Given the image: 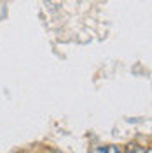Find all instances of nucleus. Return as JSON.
<instances>
[{
  "mask_svg": "<svg viewBox=\"0 0 152 153\" xmlns=\"http://www.w3.org/2000/svg\"><path fill=\"white\" fill-rule=\"evenodd\" d=\"M105 150H107V153H124L123 148L114 146V144H110V146H105Z\"/></svg>",
  "mask_w": 152,
  "mask_h": 153,
  "instance_id": "obj_1",
  "label": "nucleus"
},
{
  "mask_svg": "<svg viewBox=\"0 0 152 153\" xmlns=\"http://www.w3.org/2000/svg\"><path fill=\"white\" fill-rule=\"evenodd\" d=\"M91 153H107V150H105L103 146H96V148L91 150Z\"/></svg>",
  "mask_w": 152,
  "mask_h": 153,
  "instance_id": "obj_2",
  "label": "nucleus"
},
{
  "mask_svg": "<svg viewBox=\"0 0 152 153\" xmlns=\"http://www.w3.org/2000/svg\"><path fill=\"white\" fill-rule=\"evenodd\" d=\"M124 153H135V144H129L128 150H124Z\"/></svg>",
  "mask_w": 152,
  "mask_h": 153,
  "instance_id": "obj_3",
  "label": "nucleus"
}]
</instances>
